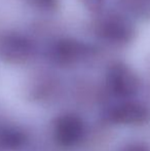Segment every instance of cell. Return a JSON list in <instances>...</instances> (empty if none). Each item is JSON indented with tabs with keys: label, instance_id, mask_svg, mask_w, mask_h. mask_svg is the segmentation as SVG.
<instances>
[{
	"label": "cell",
	"instance_id": "1",
	"mask_svg": "<svg viewBox=\"0 0 150 151\" xmlns=\"http://www.w3.org/2000/svg\"><path fill=\"white\" fill-rule=\"evenodd\" d=\"M95 32L100 39L112 45H123L134 36L131 22L119 14H102L95 24Z\"/></svg>",
	"mask_w": 150,
	"mask_h": 151
},
{
	"label": "cell",
	"instance_id": "2",
	"mask_svg": "<svg viewBox=\"0 0 150 151\" xmlns=\"http://www.w3.org/2000/svg\"><path fill=\"white\" fill-rule=\"evenodd\" d=\"M93 52L90 46L73 38L59 39L50 45L48 58L59 67H70L83 61Z\"/></svg>",
	"mask_w": 150,
	"mask_h": 151
},
{
	"label": "cell",
	"instance_id": "3",
	"mask_svg": "<svg viewBox=\"0 0 150 151\" xmlns=\"http://www.w3.org/2000/svg\"><path fill=\"white\" fill-rule=\"evenodd\" d=\"M32 54L33 45L26 36L14 31H4L0 33L1 61L20 65L30 60Z\"/></svg>",
	"mask_w": 150,
	"mask_h": 151
},
{
	"label": "cell",
	"instance_id": "4",
	"mask_svg": "<svg viewBox=\"0 0 150 151\" xmlns=\"http://www.w3.org/2000/svg\"><path fill=\"white\" fill-rule=\"evenodd\" d=\"M107 86L114 97L128 100L138 93L139 79L128 66L115 63L107 72Z\"/></svg>",
	"mask_w": 150,
	"mask_h": 151
},
{
	"label": "cell",
	"instance_id": "5",
	"mask_svg": "<svg viewBox=\"0 0 150 151\" xmlns=\"http://www.w3.org/2000/svg\"><path fill=\"white\" fill-rule=\"evenodd\" d=\"M85 136V125L80 117L66 114L57 118L54 124V139L61 147L78 145Z\"/></svg>",
	"mask_w": 150,
	"mask_h": 151
},
{
	"label": "cell",
	"instance_id": "6",
	"mask_svg": "<svg viewBox=\"0 0 150 151\" xmlns=\"http://www.w3.org/2000/svg\"><path fill=\"white\" fill-rule=\"evenodd\" d=\"M107 117L115 124L142 125L150 120V109L143 103L126 100L111 107Z\"/></svg>",
	"mask_w": 150,
	"mask_h": 151
},
{
	"label": "cell",
	"instance_id": "7",
	"mask_svg": "<svg viewBox=\"0 0 150 151\" xmlns=\"http://www.w3.org/2000/svg\"><path fill=\"white\" fill-rule=\"evenodd\" d=\"M26 143V136L14 127L0 129V148L4 150H18Z\"/></svg>",
	"mask_w": 150,
	"mask_h": 151
},
{
	"label": "cell",
	"instance_id": "8",
	"mask_svg": "<svg viewBox=\"0 0 150 151\" xmlns=\"http://www.w3.org/2000/svg\"><path fill=\"white\" fill-rule=\"evenodd\" d=\"M33 7L43 12H52L59 5L60 0H28Z\"/></svg>",
	"mask_w": 150,
	"mask_h": 151
},
{
	"label": "cell",
	"instance_id": "9",
	"mask_svg": "<svg viewBox=\"0 0 150 151\" xmlns=\"http://www.w3.org/2000/svg\"><path fill=\"white\" fill-rule=\"evenodd\" d=\"M82 5L93 14H99L104 6L105 0H80Z\"/></svg>",
	"mask_w": 150,
	"mask_h": 151
},
{
	"label": "cell",
	"instance_id": "10",
	"mask_svg": "<svg viewBox=\"0 0 150 151\" xmlns=\"http://www.w3.org/2000/svg\"><path fill=\"white\" fill-rule=\"evenodd\" d=\"M121 151H150V147L144 143H132L124 146Z\"/></svg>",
	"mask_w": 150,
	"mask_h": 151
}]
</instances>
